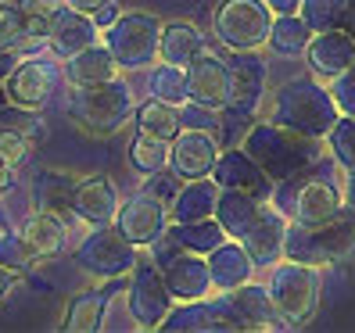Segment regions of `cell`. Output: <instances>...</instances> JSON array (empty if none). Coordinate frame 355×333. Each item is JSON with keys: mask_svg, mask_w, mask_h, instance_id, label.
I'll return each mask as SVG.
<instances>
[{"mask_svg": "<svg viewBox=\"0 0 355 333\" xmlns=\"http://www.w3.org/2000/svg\"><path fill=\"white\" fill-rule=\"evenodd\" d=\"M338 118H341V111H338L334 93L327 87H320L316 79H309V75L287 79L273 93V122L302 133V136L323 140L334 129Z\"/></svg>", "mask_w": 355, "mask_h": 333, "instance_id": "cell-1", "label": "cell"}, {"mask_svg": "<svg viewBox=\"0 0 355 333\" xmlns=\"http://www.w3.org/2000/svg\"><path fill=\"white\" fill-rule=\"evenodd\" d=\"M244 151L262 165L266 176L273 179V183L291 179V176L312 169V165L320 161V154H323V151H320V140L302 136V133L287 129V126H277L273 118L259 122V126L248 129Z\"/></svg>", "mask_w": 355, "mask_h": 333, "instance_id": "cell-2", "label": "cell"}, {"mask_svg": "<svg viewBox=\"0 0 355 333\" xmlns=\"http://www.w3.org/2000/svg\"><path fill=\"white\" fill-rule=\"evenodd\" d=\"M284 258H295L305 265H348L355 262V212L341 208L338 215H330L327 222L316 226H287L284 240Z\"/></svg>", "mask_w": 355, "mask_h": 333, "instance_id": "cell-3", "label": "cell"}, {"mask_svg": "<svg viewBox=\"0 0 355 333\" xmlns=\"http://www.w3.org/2000/svg\"><path fill=\"white\" fill-rule=\"evenodd\" d=\"M316 165H312V169H316ZM312 169L291 176V179L273 183V204H277V212H284L291 222H298V226L327 222L330 215H338L341 208H345V194L338 190V183H330V176L312 172Z\"/></svg>", "mask_w": 355, "mask_h": 333, "instance_id": "cell-4", "label": "cell"}, {"mask_svg": "<svg viewBox=\"0 0 355 333\" xmlns=\"http://www.w3.org/2000/svg\"><path fill=\"white\" fill-rule=\"evenodd\" d=\"M130 115H133V90L122 79L72 87V93H69V118L94 136L119 133Z\"/></svg>", "mask_w": 355, "mask_h": 333, "instance_id": "cell-5", "label": "cell"}, {"mask_svg": "<svg viewBox=\"0 0 355 333\" xmlns=\"http://www.w3.org/2000/svg\"><path fill=\"white\" fill-rule=\"evenodd\" d=\"M269 298H273V308L284 326H305L316 316V305H320L316 265H305L295 258L277 262L273 276H269Z\"/></svg>", "mask_w": 355, "mask_h": 333, "instance_id": "cell-6", "label": "cell"}, {"mask_svg": "<svg viewBox=\"0 0 355 333\" xmlns=\"http://www.w3.org/2000/svg\"><path fill=\"white\" fill-rule=\"evenodd\" d=\"M162 22L151 11H126L104 29V44L122 69H151L162 44Z\"/></svg>", "mask_w": 355, "mask_h": 333, "instance_id": "cell-7", "label": "cell"}, {"mask_svg": "<svg viewBox=\"0 0 355 333\" xmlns=\"http://www.w3.org/2000/svg\"><path fill=\"white\" fill-rule=\"evenodd\" d=\"M273 8L266 0H223L216 11V36L230 51H259L269 44Z\"/></svg>", "mask_w": 355, "mask_h": 333, "instance_id": "cell-8", "label": "cell"}, {"mask_svg": "<svg viewBox=\"0 0 355 333\" xmlns=\"http://www.w3.org/2000/svg\"><path fill=\"white\" fill-rule=\"evenodd\" d=\"M76 262L97 280H119V276L133 273L137 244H130L115 222L94 226L90 237H83V244L76 247Z\"/></svg>", "mask_w": 355, "mask_h": 333, "instance_id": "cell-9", "label": "cell"}, {"mask_svg": "<svg viewBox=\"0 0 355 333\" xmlns=\"http://www.w3.org/2000/svg\"><path fill=\"white\" fill-rule=\"evenodd\" d=\"M126 298H130V316L140 330H158L162 319L169 316L173 301H176L169 294V287H165V280H162V269L155 262H140V258L130 273Z\"/></svg>", "mask_w": 355, "mask_h": 333, "instance_id": "cell-10", "label": "cell"}, {"mask_svg": "<svg viewBox=\"0 0 355 333\" xmlns=\"http://www.w3.org/2000/svg\"><path fill=\"white\" fill-rule=\"evenodd\" d=\"M58 82H61V72H58L54 61H47V57H26V61H18L15 72L8 75L4 97L11 104H18V108L40 111L54 97Z\"/></svg>", "mask_w": 355, "mask_h": 333, "instance_id": "cell-11", "label": "cell"}, {"mask_svg": "<svg viewBox=\"0 0 355 333\" xmlns=\"http://www.w3.org/2000/svg\"><path fill=\"white\" fill-rule=\"evenodd\" d=\"M187 97L201 111H223L230 100V65L212 51L198 54L187 65Z\"/></svg>", "mask_w": 355, "mask_h": 333, "instance_id": "cell-12", "label": "cell"}, {"mask_svg": "<svg viewBox=\"0 0 355 333\" xmlns=\"http://www.w3.org/2000/svg\"><path fill=\"white\" fill-rule=\"evenodd\" d=\"M216 161H219V140L208 129H180L169 143V169L187 183L212 176Z\"/></svg>", "mask_w": 355, "mask_h": 333, "instance_id": "cell-13", "label": "cell"}, {"mask_svg": "<svg viewBox=\"0 0 355 333\" xmlns=\"http://www.w3.org/2000/svg\"><path fill=\"white\" fill-rule=\"evenodd\" d=\"M158 330L169 333H237L241 326L234 323V316L226 312V305L219 298H198V301H180L169 308V316L162 319Z\"/></svg>", "mask_w": 355, "mask_h": 333, "instance_id": "cell-14", "label": "cell"}, {"mask_svg": "<svg viewBox=\"0 0 355 333\" xmlns=\"http://www.w3.org/2000/svg\"><path fill=\"white\" fill-rule=\"evenodd\" d=\"M266 97V61L255 51H237L230 65V100L226 108L244 118H255L259 104Z\"/></svg>", "mask_w": 355, "mask_h": 333, "instance_id": "cell-15", "label": "cell"}, {"mask_svg": "<svg viewBox=\"0 0 355 333\" xmlns=\"http://www.w3.org/2000/svg\"><path fill=\"white\" fill-rule=\"evenodd\" d=\"M165 204H162V197H155V194H137V197H130L126 204H119V215H115V226L122 233H126V240L130 244H137V247H151L162 233H165Z\"/></svg>", "mask_w": 355, "mask_h": 333, "instance_id": "cell-16", "label": "cell"}, {"mask_svg": "<svg viewBox=\"0 0 355 333\" xmlns=\"http://www.w3.org/2000/svg\"><path fill=\"white\" fill-rule=\"evenodd\" d=\"M212 179L219 186H226V190H244V194H252L259 201L273 197V179L266 176V169L244 147H230L226 154H219L216 169H212Z\"/></svg>", "mask_w": 355, "mask_h": 333, "instance_id": "cell-17", "label": "cell"}, {"mask_svg": "<svg viewBox=\"0 0 355 333\" xmlns=\"http://www.w3.org/2000/svg\"><path fill=\"white\" fill-rule=\"evenodd\" d=\"M219 301L226 305V312L234 316V323L241 330H277V323H280L273 298H269V287H259L252 280L234 290H223Z\"/></svg>", "mask_w": 355, "mask_h": 333, "instance_id": "cell-18", "label": "cell"}, {"mask_svg": "<svg viewBox=\"0 0 355 333\" xmlns=\"http://www.w3.org/2000/svg\"><path fill=\"white\" fill-rule=\"evenodd\" d=\"M126 290V276L119 280H104V287H94V290H83V294L69 305L65 312V326L69 333H94V330H104L108 326V308L115 301V294Z\"/></svg>", "mask_w": 355, "mask_h": 333, "instance_id": "cell-19", "label": "cell"}, {"mask_svg": "<svg viewBox=\"0 0 355 333\" xmlns=\"http://www.w3.org/2000/svg\"><path fill=\"white\" fill-rule=\"evenodd\" d=\"M162 269V280L169 287V294L176 301H198L212 294V273H208V262L194 251H176Z\"/></svg>", "mask_w": 355, "mask_h": 333, "instance_id": "cell-20", "label": "cell"}, {"mask_svg": "<svg viewBox=\"0 0 355 333\" xmlns=\"http://www.w3.org/2000/svg\"><path fill=\"white\" fill-rule=\"evenodd\" d=\"M305 57H309V69L320 79H334L355 61V36H348L345 29L312 33L309 47H305Z\"/></svg>", "mask_w": 355, "mask_h": 333, "instance_id": "cell-21", "label": "cell"}, {"mask_svg": "<svg viewBox=\"0 0 355 333\" xmlns=\"http://www.w3.org/2000/svg\"><path fill=\"white\" fill-rule=\"evenodd\" d=\"M97 22L94 15L87 11H76L65 4V11H54V22H51V33H47V44L58 57H72L79 51H87L90 44H97Z\"/></svg>", "mask_w": 355, "mask_h": 333, "instance_id": "cell-22", "label": "cell"}, {"mask_svg": "<svg viewBox=\"0 0 355 333\" xmlns=\"http://www.w3.org/2000/svg\"><path fill=\"white\" fill-rule=\"evenodd\" d=\"M72 212L87 226H108L119 215V194L108 176H87L76 183V201Z\"/></svg>", "mask_w": 355, "mask_h": 333, "instance_id": "cell-23", "label": "cell"}, {"mask_svg": "<svg viewBox=\"0 0 355 333\" xmlns=\"http://www.w3.org/2000/svg\"><path fill=\"white\" fill-rule=\"evenodd\" d=\"M284 240H287V222H284V212H269V208H262L255 226L244 233V247L248 255H252L255 269L259 265H277L284 258Z\"/></svg>", "mask_w": 355, "mask_h": 333, "instance_id": "cell-24", "label": "cell"}, {"mask_svg": "<svg viewBox=\"0 0 355 333\" xmlns=\"http://www.w3.org/2000/svg\"><path fill=\"white\" fill-rule=\"evenodd\" d=\"M205 262H208V273H212L216 290H234V287L248 283L255 273V262L248 255V247L237 244V240H223L219 247H212V251L205 255Z\"/></svg>", "mask_w": 355, "mask_h": 333, "instance_id": "cell-25", "label": "cell"}, {"mask_svg": "<svg viewBox=\"0 0 355 333\" xmlns=\"http://www.w3.org/2000/svg\"><path fill=\"white\" fill-rule=\"evenodd\" d=\"M22 240L29 247L33 258H51L58 255L69 240V226H65V215L58 212H47V208H36V212L26 219L22 226Z\"/></svg>", "mask_w": 355, "mask_h": 333, "instance_id": "cell-26", "label": "cell"}, {"mask_svg": "<svg viewBox=\"0 0 355 333\" xmlns=\"http://www.w3.org/2000/svg\"><path fill=\"white\" fill-rule=\"evenodd\" d=\"M262 212V201L244 194V190H226V186H219V197H216V222L226 230V237H237L244 240V233L255 226Z\"/></svg>", "mask_w": 355, "mask_h": 333, "instance_id": "cell-27", "label": "cell"}, {"mask_svg": "<svg viewBox=\"0 0 355 333\" xmlns=\"http://www.w3.org/2000/svg\"><path fill=\"white\" fill-rule=\"evenodd\" d=\"M119 61L115 54L108 51V44H90L87 51H79L69 57V82L72 87H90V82H108V79H119Z\"/></svg>", "mask_w": 355, "mask_h": 333, "instance_id": "cell-28", "label": "cell"}, {"mask_svg": "<svg viewBox=\"0 0 355 333\" xmlns=\"http://www.w3.org/2000/svg\"><path fill=\"white\" fill-rule=\"evenodd\" d=\"M216 197H219V183L216 179H191L176 190L173 197V222H201V219H212L216 215Z\"/></svg>", "mask_w": 355, "mask_h": 333, "instance_id": "cell-29", "label": "cell"}, {"mask_svg": "<svg viewBox=\"0 0 355 333\" xmlns=\"http://www.w3.org/2000/svg\"><path fill=\"white\" fill-rule=\"evenodd\" d=\"M165 240H169L176 251H194V255H208L212 247H219L226 240V230L212 219H201V222H173L165 226Z\"/></svg>", "mask_w": 355, "mask_h": 333, "instance_id": "cell-30", "label": "cell"}, {"mask_svg": "<svg viewBox=\"0 0 355 333\" xmlns=\"http://www.w3.org/2000/svg\"><path fill=\"white\" fill-rule=\"evenodd\" d=\"M205 33L191 22H173L162 29V44H158V57L169 61V65L187 69L198 54H205Z\"/></svg>", "mask_w": 355, "mask_h": 333, "instance_id": "cell-31", "label": "cell"}, {"mask_svg": "<svg viewBox=\"0 0 355 333\" xmlns=\"http://www.w3.org/2000/svg\"><path fill=\"white\" fill-rule=\"evenodd\" d=\"M76 183L79 179H72L69 172H61V169H44L33 179V201H36V208H47V212H58V215L72 212Z\"/></svg>", "mask_w": 355, "mask_h": 333, "instance_id": "cell-32", "label": "cell"}, {"mask_svg": "<svg viewBox=\"0 0 355 333\" xmlns=\"http://www.w3.org/2000/svg\"><path fill=\"white\" fill-rule=\"evenodd\" d=\"M137 126H140V133L173 143V136L183 129V115H180L176 104H165V100L151 97L148 104H140V108H137Z\"/></svg>", "mask_w": 355, "mask_h": 333, "instance_id": "cell-33", "label": "cell"}, {"mask_svg": "<svg viewBox=\"0 0 355 333\" xmlns=\"http://www.w3.org/2000/svg\"><path fill=\"white\" fill-rule=\"evenodd\" d=\"M309 39H312V29L305 26L302 15L298 18L295 15H277L273 18V29H269V47H273L277 54L298 57V54H305Z\"/></svg>", "mask_w": 355, "mask_h": 333, "instance_id": "cell-34", "label": "cell"}, {"mask_svg": "<svg viewBox=\"0 0 355 333\" xmlns=\"http://www.w3.org/2000/svg\"><path fill=\"white\" fill-rule=\"evenodd\" d=\"M151 97L155 100H165V104H187V69L180 65H169V61H162V65L151 69Z\"/></svg>", "mask_w": 355, "mask_h": 333, "instance_id": "cell-35", "label": "cell"}, {"mask_svg": "<svg viewBox=\"0 0 355 333\" xmlns=\"http://www.w3.org/2000/svg\"><path fill=\"white\" fill-rule=\"evenodd\" d=\"M130 165L137 172L151 176V172H165L169 169V140H155L148 133H140L130 147Z\"/></svg>", "mask_w": 355, "mask_h": 333, "instance_id": "cell-36", "label": "cell"}, {"mask_svg": "<svg viewBox=\"0 0 355 333\" xmlns=\"http://www.w3.org/2000/svg\"><path fill=\"white\" fill-rule=\"evenodd\" d=\"M345 8H348V0H302L298 11L312 33H327V29L345 26Z\"/></svg>", "mask_w": 355, "mask_h": 333, "instance_id": "cell-37", "label": "cell"}, {"mask_svg": "<svg viewBox=\"0 0 355 333\" xmlns=\"http://www.w3.org/2000/svg\"><path fill=\"white\" fill-rule=\"evenodd\" d=\"M330 154L341 169H355V115H341L334 122V129L327 133Z\"/></svg>", "mask_w": 355, "mask_h": 333, "instance_id": "cell-38", "label": "cell"}, {"mask_svg": "<svg viewBox=\"0 0 355 333\" xmlns=\"http://www.w3.org/2000/svg\"><path fill=\"white\" fill-rule=\"evenodd\" d=\"M29 262H33V255H29L22 233L15 237V233H8L4 226H0V265H8L11 273H22Z\"/></svg>", "mask_w": 355, "mask_h": 333, "instance_id": "cell-39", "label": "cell"}, {"mask_svg": "<svg viewBox=\"0 0 355 333\" xmlns=\"http://www.w3.org/2000/svg\"><path fill=\"white\" fill-rule=\"evenodd\" d=\"M0 47H26V22H22V11L0 4Z\"/></svg>", "mask_w": 355, "mask_h": 333, "instance_id": "cell-40", "label": "cell"}, {"mask_svg": "<svg viewBox=\"0 0 355 333\" xmlns=\"http://www.w3.org/2000/svg\"><path fill=\"white\" fill-rule=\"evenodd\" d=\"M33 151V140L22 136L18 129H8V126H0V158H4L8 165H22Z\"/></svg>", "mask_w": 355, "mask_h": 333, "instance_id": "cell-41", "label": "cell"}, {"mask_svg": "<svg viewBox=\"0 0 355 333\" xmlns=\"http://www.w3.org/2000/svg\"><path fill=\"white\" fill-rule=\"evenodd\" d=\"M330 93H334V100H338L341 115H355V61L341 75L330 79Z\"/></svg>", "mask_w": 355, "mask_h": 333, "instance_id": "cell-42", "label": "cell"}, {"mask_svg": "<svg viewBox=\"0 0 355 333\" xmlns=\"http://www.w3.org/2000/svg\"><path fill=\"white\" fill-rule=\"evenodd\" d=\"M115 18H119V8L112 4V0H108L104 8H97V11H94V22H97V29H108V26L115 22Z\"/></svg>", "mask_w": 355, "mask_h": 333, "instance_id": "cell-43", "label": "cell"}, {"mask_svg": "<svg viewBox=\"0 0 355 333\" xmlns=\"http://www.w3.org/2000/svg\"><path fill=\"white\" fill-rule=\"evenodd\" d=\"M18 65V51L15 47H0V79H8Z\"/></svg>", "mask_w": 355, "mask_h": 333, "instance_id": "cell-44", "label": "cell"}, {"mask_svg": "<svg viewBox=\"0 0 355 333\" xmlns=\"http://www.w3.org/2000/svg\"><path fill=\"white\" fill-rule=\"evenodd\" d=\"M266 4L273 8V15H291V11L302 8V0H266Z\"/></svg>", "mask_w": 355, "mask_h": 333, "instance_id": "cell-45", "label": "cell"}, {"mask_svg": "<svg viewBox=\"0 0 355 333\" xmlns=\"http://www.w3.org/2000/svg\"><path fill=\"white\" fill-rule=\"evenodd\" d=\"M69 8H76V11H87V15H94L97 8H104L108 0H65Z\"/></svg>", "mask_w": 355, "mask_h": 333, "instance_id": "cell-46", "label": "cell"}, {"mask_svg": "<svg viewBox=\"0 0 355 333\" xmlns=\"http://www.w3.org/2000/svg\"><path fill=\"white\" fill-rule=\"evenodd\" d=\"M348 176H345V201H348V208L355 212V169H345Z\"/></svg>", "mask_w": 355, "mask_h": 333, "instance_id": "cell-47", "label": "cell"}, {"mask_svg": "<svg viewBox=\"0 0 355 333\" xmlns=\"http://www.w3.org/2000/svg\"><path fill=\"white\" fill-rule=\"evenodd\" d=\"M11 169H15V165H8L4 158H0V194L11 190Z\"/></svg>", "mask_w": 355, "mask_h": 333, "instance_id": "cell-48", "label": "cell"}, {"mask_svg": "<svg viewBox=\"0 0 355 333\" xmlns=\"http://www.w3.org/2000/svg\"><path fill=\"white\" fill-rule=\"evenodd\" d=\"M348 36H355V0H348V8H345V26H341Z\"/></svg>", "mask_w": 355, "mask_h": 333, "instance_id": "cell-49", "label": "cell"}, {"mask_svg": "<svg viewBox=\"0 0 355 333\" xmlns=\"http://www.w3.org/2000/svg\"><path fill=\"white\" fill-rule=\"evenodd\" d=\"M11 276H15L11 269H8V265H0V298L8 294V287H11Z\"/></svg>", "mask_w": 355, "mask_h": 333, "instance_id": "cell-50", "label": "cell"}]
</instances>
